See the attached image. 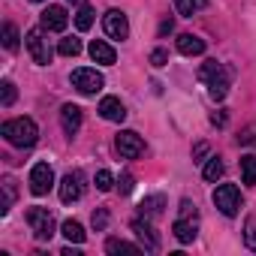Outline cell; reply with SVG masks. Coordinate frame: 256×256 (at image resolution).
I'll use <instances>...</instances> for the list:
<instances>
[{
  "instance_id": "obj_12",
  "label": "cell",
  "mask_w": 256,
  "mask_h": 256,
  "mask_svg": "<svg viewBox=\"0 0 256 256\" xmlns=\"http://www.w3.org/2000/svg\"><path fill=\"white\" fill-rule=\"evenodd\" d=\"M133 232L139 235V241H142V247H145V250H151V253H157V250H160V238H157V232H154V226H151L148 220L136 217V220H133Z\"/></svg>"
},
{
  "instance_id": "obj_27",
  "label": "cell",
  "mask_w": 256,
  "mask_h": 256,
  "mask_svg": "<svg viewBox=\"0 0 256 256\" xmlns=\"http://www.w3.org/2000/svg\"><path fill=\"white\" fill-rule=\"evenodd\" d=\"M94 184H96V190H100V193H108V190L114 187V175H112L108 169H100V172H96V178H94Z\"/></svg>"
},
{
  "instance_id": "obj_6",
  "label": "cell",
  "mask_w": 256,
  "mask_h": 256,
  "mask_svg": "<svg viewBox=\"0 0 256 256\" xmlns=\"http://www.w3.org/2000/svg\"><path fill=\"white\" fill-rule=\"evenodd\" d=\"M214 205L220 208L223 217H235L241 211V190L235 184H220L214 190Z\"/></svg>"
},
{
  "instance_id": "obj_5",
  "label": "cell",
  "mask_w": 256,
  "mask_h": 256,
  "mask_svg": "<svg viewBox=\"0 0 256 256\" xmlns=\"http://www.w3.org/2000/svg\"><path fill=\"white\" fill-rule=\"evenodd\" d=\"M70 82H72V88H76L78 94H84V96H94V94H100V90H102V84H106V78H102L96 70H88V66H82V70H72Z\"/></svg>"
},
{
  "instance_id": "obj_7",
  "label": "cell",
  "mask_w": 256,
  "mask_h": 256,
  "mask_svg": "<svg viewBox=\"0 0 256 256\" xmlns=\"http://www.w3.org/2000/svg\"><path fill=\"white\" fill-rule=\"evenodd\" d=\"M114 148H118V154H120L124 160H136V157H142V154H145V142H142V136H139V133H133V130L118 133Z\"/></svg>"
},
{
  "instance_id": "obj_29",
  "label": "cell",
  "mask_w": 256,
  "mask_h": 256,
  "mask_svg": "<svg viewBox=\"0 0 256 256\" xmlns=\"http://www.w3.org/2000/svg\"><path fill=\"white\" fill-rule=\"evenodd\" d=\"M16 84L12 82H4V84H0V106H4V108H10L12 102H16Z\"/></svg>"
},
{
  "instance_id": "obj_34",
  "label": "cell",
  "mask_w": 256,
  "mask_h": 256,
  "mask_svg": "<svg viewBox=\"0 0 256 256\" xmlns=\"http://www.w3.org/2000/svg\"><path fill=\"white\" fill-rule=\"evenodd\" d=\"M133 190V175H124L120 178V193H130Z\"/></svg>"
},
{
  "instance_id": "obj_17",
  "label": "cell",
  "mask_w": 256,
  "mask_h": 256,
  "mask_svg": "<svg viewBox=\"0 0 256 256\" xmlns=\"http://www.w3.org/2000/svg\"><path fill=\"white\" fill-rule=\"evenodd\" d=\"M172 232H175V238H178L181 244H193V241H196V223H193V220H187V217L175 220Z\"/></svg>"
},
{
  "instance_id": "obj_22",
  "label": "cell",
  "mask_w": 256,
  "mask_h": 256,
  "mask_svg": "<svg viewBox=\"0 0 256 256\" xmlns=\"http://www.w3.org/2000/svg\"><path fill=\"white\" fill-rule=\"evenodd\" d=\"M106 250L108 253H139L142 247L139 244H130V241H120V238H108L106 241Z\"/></svg>"
},
{
  "instance_id": "obj_10",
  "label": "cell",
  "mask_w": 256,
  "mask_h": 256,
  "mask_svg": "<svg viewBox=\"0 0 256 256\" xmlns=\"http://www.w3.org/2000/svg\"><path fill=\"white\" fill-rule=\"evenodd\" d=\"M102 28H106V34L112 40H126L130 36V22H126V16L120 10H108L102 16Z\"/></svg>"
},
{
  "instance_id": "obj_20",
  "label": "cell",
  "mask_w": 256,
  "mask_h": 256,
  "mask_svg": "<svg viewBox=\"0 0 256 256\" xmlns=\"http://www.w3.org/2000/svg\"><path fill=\"white\" fill-rule=\"evenodd\" d=\"M58 54H64V58H78V54H82V40H76V36L60 40V42H58Z\"/></svg>"
},
{
  "instance_id": "obj_39",
  "label": "cell",
  "mask_w": 256,
  "mask_h": 256,
  "mask_svg": "<svg viewBox=\"0 0 256 256\" xmlns=\"http://www.w3.org/2000/svg\"><path fill=\"white\" fill-rule=\"evenodd\" d=\"M34 4H42V0H34Z\"/></svg>"
},
{
  "instance_id": "obj_13",
  "label": "cell",
  "mask_w": 256,
  "mask_h": 256,
  "mask_svg": "<svg viewBox=\"0 0 256 256\" xmlns=\"http://www.w3.org/2000/svg\"><path fill=\"white\" fill-rule=\"evenodd\" d=\"M60 126H64L66 136H76V133L82 130V108L72 106V102H66V106L60 108Z\"/></svg>"
},
{
  "instance_id": "obj_31",
  "label": "cell",
  "mask_w": 256,
  "mask_h": 256,
  "mask_svg": "<svg viewBox=\"0 0 256 256\" xmlns=\"http://www.w3.org/2000/svg\"><path fill=\"white\" fill-rule=\"evenodd\" d=\"M244 241H247V247H250V250H256V217H250V220H247Z\"/></svg>"
},
{
  "instance_id": "obj_18",
  "label": "cell",
  "mask_w": 256,
  "mask_h": 256,
  "mask_svg": "<svg viewBox=\"0 0 256 256\" xmlns=\"http://www.w3.org/2000/svg\"><path fill=\"white\" fill-rule=\"evenodd\" d=\"M60 232H64V238H66L70 244H84V238H88V232H84V226H82L78 220H64Z\"/></svg>"
},
{
  "instance_id": "obj_8",
  "label": "cell",
  "mask_w": 256,
  "mask_h": 256,
  "mask_svg": "<svg viewBox=\"0 0 256 256\" xmlns=\"http://www.w3.org/2000/svg\"><path fill=\"white\" fill-rule=\"evenodd\" d=\"M52 187H54V172H52V166H48V163H36V166L30 169V193H34V196H46Z\"/></svg>"
},
{
  "instance_id": "obj_25",
  "label": "cell",
  "mask_w": 256,
  "mask_h": 256,
  "mask_svg": "<svg viewBox=\"0 0 256 256\" xmlns=\"http://www.w3.org/2000/svg\"><path fill=\"white\" fill-rule=\"evenodd\" d=\"M12 199H16V181H12V178H4V202H0V214L10 211Z\"/></svg>"
},
{
  "instance_id": "obj_38",
  "label": "cell",
  "mask_w": 256,
  "mask_h": 256,
  "mask_svg": "<svg viewBox=\"0 0 256 256\" xmlns=\"http://www.w3.org/2000/svg\"><path fill=\"white\" fill-rule=\"evenodd\" d=\"M70 4H76V6H84V0H70Z\"/></svg>"
},
{
  "instance_id": "obj_35",
  "label": "cell",
  "mask_w": 256,
  "mask_h": 256,
  "mask_svg": "<svg viewBox=\"0 0 256 256\" xmlns=\"http://www.w3.org/2000/svg\"><path fill=\"white\" fill-rule=\"evenodd\" d=\"M172 28H175V24H172V18H166V22L160 24V36H166V34H172Z\"/></svg>"
},
{
  "instance_id": "obj_9",
  "label": "cell",
  "mask_w": 256,
  "mask_h": 256,
  "mask_svg": "<svg viewBox=\"0 0 256 256\" xmlns=\"http://www.w3.org/2000/svg\"><path fill=\"white\" fill-rule=\"evenodd\" d=\"M84 196V175L82 172H70L64 181H60V202L64 205H72Z\"/></svg>"
},
{
  "instance_id": "obj_19",
  "label": "cell",
  "mask_w": 256,
  "mask_h": 256,
  "mask_svg": "<svg viewBox=\"0 0 256 256\" xmlns=\"http://www.w3.org/2000/svg\"><path fill=\"white\" fill-rule=\"evenodd\" d=\"M241 178H244V184H256V154H247V157H241Z\"/></svg>"
},
{
  "instance_id": "obj_14",
  "label": "cell",
  "mask_w": 256,
  "mask_h": 256,
  "mask_svg": "<svg viewBox=\"0 0 256 256\" xmlns=\"http://www.w3.org/2000/svg\"><path fill=\"white\" fill-rule=\"evenodd\" d=\"M100 114H102L106 120H112V124H124V120H126V108H124V102H120L118 96H106V100L100 102Z\"/></svg>"
},
{
  "instance_id": "obj_21",
  "label": "cell",
  "mask_w": 256,
  "mask_h": 256,
  "mask_svg": "<svg viewBox=\"0 0 256 256\" xmlns=\"http://www.w3.org/2000/svg\"><path fill=\"white\" fill-rule=\"evenodd\" d=\"M175 6H178V12L181 16H196V12H202L205 6H208V0H175Z\"/></svg>"
},
{
  "instance_id": "obj_30",
  "label": "cell",
  "mask_w": 256,
  "mask_h": 256,
  "mask_svg": "<svg viewBox=\"0 0 256 256\" xmlns=\"http://www.w3.org/2000/svg\"><path fill=\"white\" fill-rule=\"evenodd\" d=\"M90 223H94L96 232H106V226H108V211H106V208H96L94 217H90Z\"/></svg>"
},
{
  "instance_id": "obj_15",
  "label": "cell",
  "mask_w": 256,
  "mask_h": 256,
  "mask_svg": "<svg viewBox=\"0 0 256 256\" xmlns=\"http://www.w3.org/2000/svg\"><path fill=\"white\" fill-rule=\"evenodd\" d=\"M178 52L184 58H199V54H205V40L196 36V34H181L178 36Z\"/></svg>"
},
{
  "instance_id": "obj_36",
  "label": "cell",
  "mask_w": 256,
  "mask_h": 256,
  "mask_svg": "<svg viewBox=\"0 0 256 256\" xmlns=\"http://www.w3.org/2000/svg\"><path fill=\"white\" fill-rule=\"evenodd\" d=\"M211 120H214V124H217V126H223V124H226V114H214V118H211Z\"/></svg>"
},
{
  "instance_id": "obj_37",
  "label": "cell",
  "mask_w": 256,
  "mask_h": 256,
  "mask_svg": "<svg viewBox=\"0 0 256 256\" xmlns=\"http://www.w3.org/2000/svg\"><path fill=\"white\" fill-rule=\"evenodd\" d=\"M205 154H208V145H199V148H196V154H193V157H205Z\"/></svg>"
},
{
  "instance_id": "obj_28",
  "label": "cell",
  "mask_w": 256,
  "mask_h": 256,
  "mask_svg": "<svg viewBox=\"0 0 256 256\" xmlns=\"http://www.w3.org/2000/svg\"><path fill=\"white\" fill-rule=\"evenodd\" d=\"M163 205H166V199H163V196H151V199H145V202H142V214L157 217V214H163Z\"/></svg>"
},
{
  "instance_id": "obj_26",
  "label": "cell",
  "mask_w": 256,
  "mask_h": 256,
  "mask_svg": "<svg viewBox=\"0 0 256 256\" xmlns=\"http://www.w3.org/2000/svg\"><path fill=\"white\" fill-rule=\"evenodd\" d=\"M202 178H205V181H217V178H223V163H220V157H211V160H208Z\"/></svg>"
},
{
  "instance_id": "obj_4",
  "label": "cell",
  "mask_w": 256,
  "mask_h": 256,
  "mask_svg": "<svg viewBox=\"0 0 256 256\" xmlns=\"http://www.w3.org/2000/svg\"><path fill=\"white\" fill-rule=\"evenodd\" d=\"M28 223H30V229H34V235L40 238V241H48L52 235H54V229H58V223H54V214L48 211V208H28Z\"/></svg>"
},
{
  "instance_id": "obj_32",
  "label": "cell",
  "mask_w": 256,
  "mask_h": 256,
  "mask_svg": "<svg viewBox=\"0 0 256 256\" xmlns=\"http://www.w3.org/2000/svg\"><path fill=\"white\" fill-rule=\"evenodd\" d=\"M166 64H169V52H166V48H154V52H151V66L160 70V66H166Z\"/></svg>"
},
{
  "instance_id": "obj_24",
  "label": "cell",
  "mask_w": 256,
  "mask_h": 256,
  "mask_svg": "<svg viewBox=\"0 0 256 256\" xmlns=\"http://www.w3.org/2000/svg\"><path fill=\"white\" fill-rule=\"evenodd\" d=\"M18 40H22L18 36V28L16 24H4V48L6 52H16L18 48Z\"/></svg>"
},
{
  "instance_id": "obj_33",
  "label": "cell",
  "mask_w": 256,
  "mask_h": 256,
  "mask_svg": "<svg viewBox=\"0 0 256 256\" xmlns=\"http://www.w3.org/2000/svg\"><path fill=\"white\" fill-rule=\"evenodd\" d=\"M238 142H241V145H256V124H250V126H247V130L238 136Z\"/></svg>"
},
{
  "instance_id": "obj_1",
  "label": "cell",
  "mask_w": 256,
  "mask_h": 256,
  "mask_svg": "<svg viewBox=\"0 0 256 256\" xmlns=\"http://www.w3.org/2000/svg\"><path fill=\"white\" fill-rule=\"evenodd\" d=\"M0 136L16 148H34L36 139H40V126L30 118H16V120H6L0 126Z\"/></svg>"
},
{
  "instance_id": "obj_16",
  "label": "cell",
  "mask_w": 256,
  "mask_h": 256,
  "mask_svg": "<svg viewBox=\"0 0 256 256\" xmlns=\"http://www.w3.org/2000/svg\"><path fill=\"white\" fill-rule=\"evenodd\" d=\"M88 52H90V58H94L96 64H102V66H112V64L118 60V54H114V48H112V46H108L106 40H94Z\"/></svg>"
},
{
  "instance_id": "obj_3",
  "label": "cell",
  "mask_w": 256,
  "mask_h": 256,
  "mask_svg": "<svg viewBox=\"0 0 256 256\" xmlns=\"http://www.w3.org/2000/svg\"><path fill=\"white\" fill-rule=\"evenodd\" d=\"M24 42H28V52H30V58H34L40 66H48V64H52L54 52H52V46H48L46 28H34V30H28Z\"/></svg>"
},
{
  "instance_id": "obj_2",
  "label": "cell",
  "mask_w": 256,
  "mask_h": 256,
  "mask_svg": "<svg viewBox=\"0 0 256 256\" xmlns=\"http://www.w3.org/2000/svg\"><path fill=\"white\" fill-rule=\"evenodd\" d=\"M199 82L208 84V94H211L214 100H223V96L229 94V70H226L223 64H217V60L202 64V70H199Z\"/></svg>"
},
{
  "instance_id": "obj_23",
  "label": "cell",
  "mask_w": 256,
  "mask_h": 256,
  "mask_svg": "<svg viewBox=\"0 0 256 256\" xmlns=\"http://www.w3.org/2000/svg\"><path fill=\"white\" fill-rule=\"evenodd\" d=\"M76 28L84 34V30H90L94 28V10L84 4V6H78V12H76Z\"/></svg>"
},
{
  "instance_id": "obj_11",
  "label": "cell",
  "mask_w": 256,
  "mask_h": 256,
  "mask_svg": "<svg viewBox=\"0 0 256 256\" xmlns=\"http://www.w3.org/2000/svg\"><path fill=\"white\" fill-rule=\"evenodd\" d=\"M40 22H42L46 30H52V34H64L66 24H70V16H66L64 6H48V10L40 16Z\"/></svg>"
}]
</instances>
